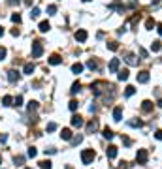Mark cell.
<instances>
[{
	"label": "cell",
	"instance_id": "1",
	"mask_svg": "<svg viewBox=\"0 0 162 169\" xmlns=\"http://www.w3.org/2000/svg\"><path fill=\"white\" fill-rule=\"evenodd\" d=\"M94 150H92V148H85V150L81 152V162H83V164H92V160H94Z\"/></svg>",
	"mask_w": 162,
	"mask_h": 169
},
{
	"label": "cell",
	"instance_id": "2",
	"mask_svg": "<svg viewBox=\"0 0 162 169\" xmlns=\"http://www.w3.org/2000/svg\"><path fill=\"white\" fill-rule=\"evenodd\" d=\"M147 160H149V154H147L145 148H140V150L136 152V162H138L140 165H145V164H147Z\"/></svg>",
	"mask_w": 162,
	"mask_h": 169
},
{
	"label": "cell",
	"instance_id": "3",
	"mask_svg": "<svg viewBox=\"0 0 162 169\" xmlns=\"http://www.w3.org/2000/svg\"><path fill=\"white\" fill-rule=\"evenodd\" d=\"M42 55H44V47H42V41H34V43H32V57L38 58V57H42Z\"/></svg>",
	"mask_w": 162,
	"mask_h": 169
},
{
	"label": "cell",
	"instance_id": "4",
	"mask_svg": "<svg viewBox=\"0 0 162 169\" xmlns=\"http://www.w3.org/2000/svg\"><path fill=\"white\" fill-rule=\"evenodd\" d=\"M87 38H89V34H87V30H83V28L76 32V40L79 41V43H83V41H87Z\"/></svg>",
	"mask_w": 162,
	"mask_h": 169
},
{
	"label": "cell",
	"instance_id": "5",
	"mask_svg": "<svg viewBox=\"0 0 162 169\" xmlns=\"http://www.w3.org/2000/svg\"><path fill=\"white\" fill-rule=\"evenodd\" d=\"M106 156H108L109 160H113V158H117V147H113V145H109V147L106 148Z\"/></svg>",
	"mask_w": 162,
	"mask_h": 169
},
{
	"label": "cell",
	"instance_id": "6",
	"mask_svg": "<svg viewBox=\"0 0 162 169\" xmlns=\"http://www.w3.org/2000/svg\"><path fill=\"white\" fill-rule=\"evenodd\" d=\"M8 81L9 83H17L19 81V71L17 70H9L8 71Z\"/></svg>",
	"mask_w": 162,
	"mask_h": 169
},
{
	"label": "cell",
	"instance_id": "7",
	"mask_svg": "<svg viewBox=\"0 0 162 169\" xmlns=\"http://www.w3.org/2000/svg\"><path fill=\"white\" fill-rule=\"evenodd\" d=\"M96 130H98V120L96 118H92L90 122H87V132H89V134H92V132H96Z\"/></svg>",
	"mask_w": 162,
	"mask_h": 169
},
{
	"label": "cell",
	"instance_id": "8",
	"mask_svg": "<svg viewBox=\"0 0 162 169\" xmlns=\"http://www.w3.org/2000/svg\"><path fill=\"white\" fill-rule=\"evenodd\" d=\"M83 124H85V122H83V118H81L79 115H74L72 116V126H74V128H81Z\"/></svg>",
	"mask_w": 162,
	"mask_h": 169
},
{
	"label": "cell",
	"instance_id": "9",
	"mask_svg": "<svg viewBox=\"0 0 162 169\" xmlns=\"http://www.w3.org/2000/svg\"><path fill=\"white\" fill-rule=\"evenodd\" d=\"M119 66H121V60H119V58H113L111 62H109V71H113V73L119 71Z\"/></svg>",
	"mask_w": 162,
	"mask_h": 169
},
{
	"label": "cell",
	"instance_id": "10",
	"mask_svg": "<svg viewBox=\"0 0 162 169\" xmlns=\"http://www.w3.org/2000/svg\"><path fill=\"white\" fill-rule=\"evenodd\" d=\"M113 120H115V122L123 120V107H115V109H113Z\"/></svg>",
	"mask_w": 162,
	"mask_h": 169
},
{
	"label": "cell",
	"instance_id": "11",
	"mask_svg": "<svg viewBox=\"0 0 162 169\" xmlns=\"http://www.w3.org/2000/svg\"><path fill=\"white\" fill-rule=\"evenodd\" d=\"M141 111H143V113H151V111H153V102L145 100V102L141 103Z\"/></svg>",
	"mask_w": 162,
	"mask_h": 169
},
{
	"label": "cell",
	"instance_id": "12",
	"mask_svg": "<svg viewBox=\"0 0 162 169\" xmlns=\"http://www.w3.org/2000/svg\"><path fill=\"white\" fill-rule=\"evenodd\" d=\"M60 62H62L60 55H57V53H55V55H51V57H49V64H53V66H57V64H60Z\"/></svg>",
	"mask_w": 162,
	"mask_h": 169
},
{
	"label": "cell",
	"instance_id": "13",
	"mask_svg": "<svg viewBox=\"0 0 162 169\" xmlns=\"http://www.w3.org/2000/svg\"><path fill=\"white\" fill-rule=\"evenodd\" d=\"M60 137L66 139V141H70V139H72V130H70V128H62V132H60Z\"/></svg>",
	"mask_w": 162,
	"mask_h": 169
},
{
	"label": "cell",
	"instance_id": "14",
	"mask_svg": "<svg viewBox=\"0 0 162 169\" xmlns=\"http://www.w3.org/2000/svg\"><path fill=\"white\" fill-rule=\"evenodd\" d=\"M149 81V71H140L138 73V83H147Z\"/></svg>",
	"mask_w": 162,
	"mask_h": 169
},
{
	"label": "cell",
	"instance_id": "15",
	"mask_svg": "<svg viewBox=\"0 0 162 169\" xmlns=\"http://www.w3.org/2000/svg\"><path fill=\"white\" fill-rule=\"evenodd\" d=\"M125 60H126L128 64H130V66H136V64H138V58H136L132 53H128V55H126V58H125Z\"/></svg>",
	"mask_w": 162,
	"mask_h": 169
},
{
	"label": "cell",
	"instance_id": "16",
	"mask_svg": "<svg viewBox=\"0 0 162 169\" xmlns=\"http://www.w3.org/2000/svg\"><path fill=\"white\" fill-rule=\"evenodd\" d=\"M23 71H25L27 75H32V71H34V64H32V62H27V64H25V68H23Z\"/></svg>",
	"mask_w": 162,
	"mask_h": 169
},
{
	"label": "cell",
	"instance_id": "17",
	"mask_svg": "<svg viewBox=\"0 0 162 169\" xmlns=\"http://www.w3.org/2000/svg\"><path fill=\"white\" fill-rule=\"evenodd\" d=\"M128 73H130V71H128V70H121V71H119V73H117L119 81H126V79H128Z\"/></svg>",
	"mask_w": 162,
	"mask_h": 169
},
{
	"label": "cell",
	"instance_id": "18",
	"mask_svg": "<svg viewBox=\"0 0 162 169\" xmlns=\"http://www.w3.org/2000/svg\"><path fill=\"white\" fill-rule=\"evenodd\" d=\"M2 105H13V98H11V96H4V98H2Z\"/></svg>",
	"mask_w": 162,
	"mask_h": 169
},
{
	"label": "cell",
	"instance_id": "19",
	"mask_svg": "<svg viewBox=\"0 0 162 169\" xmlns=\"http://www.w3.org/2000/svg\"><path fill=\"white\" fill-rule=\"evenodd\" d=\"M134 94H136L134 86H126V88H125V96H126V98H130V96H134Z\"/></svg>",
	"mask_w": 162,
	"mask_h": 169
},
{
	"label": "cell",
	"instance_id": "20",
	"mask_svg": "<svg viewBox=\"0 0 162 169\" xmlns=\"http://www.w3.org/2000/svg\"><path fill=\"white\" fill-rule=\"evenodd\" d=\"M40 13H42L40 8H32L30 9V19H38V17H40Z\"/></svg>",
	"mask_w": 162,
	"mask_h": 169
},
{
	"label": "cell",
	"instance_id": "21",
	"mask_svg": "<svg viewBox=\"0 0 162 169\" xmlns=\"http://www.w3.org/2000/svg\"><path fill=\"white\" fill-rule=\"evenodd\" d=\"M49 28H51V25H49L47 21H42V23H40V32H47Z\"/></svg>",
	"mask_w": 162,
	"mask_h": 169
},
{
	"label": "cell",
	"instance_id": "22",
	"mask_svg": "<svg viewBox=\"0 0 162 169\" xmlns=\"http://www.w3.org/2000/svg\"><path fill=\"white\" fill-rule=\"evenodd\" d=\"M145 27H147V30H153V28L157 27V23H155V19H147V21H145Z\"/></svg>",
	"mask_w": 162,
	"mask_h": 169
},
{
	"label": "cell",
	"instance_id": "23",
	"mask_svg": "<svg viewBox=\"0 0 162 169\" xmlns=\"http://www.w3.org/2000/svg\"><path fill=\"white\" fill-rule=\"evenodd\" d=\"M72 71H74V73H81V71H83V64L76 62V64L72 66Z\"/></svg>",
	"mask_w": 162,
	"mask_h": 169
},
{
	"label": "cell",
	"instance_id": "24",
	"mask_svg": "<svg viewBox=\"0 0 162 169\" xmlns=\"http://www.w3.org/2000/svg\"><path fill=\"white\" fill-rule=\"evenodd\" d=\"M102 135H104V137H106V139H113V132H111V130H109V128H104Z\"/></svg>",
	"mask_w": 162,
	"mask_h": 169
},
{
	"label": "cell",
	"instance_id": "25",
	"mask_svg": "<svg viewBox=\"0 0 162 169\" xmlns=\"http://www.w3.org/2000/svg\"><path fill=\"white\" fill-rule=\"evenodd\" d=\"M40 167H42V169H51L53 165H51L49 160H42V162H40Z\"/></svg>",
	"mask_w": 162,
	"mask_h": 169
},
{
	"label": "cell",
	"instance_id": "26",
	"mask_svg": "<svg viewBox=\"0 0 162 169\" xmlns=\"http://www.w3.org/2000/svg\"><path fill=\"white\" fill-rule=\"evenodd\" d=\"M151 49L157 53V51H160V49H162V43H160V41H153V43H151Z\"/></svg>",
	"mask_w": 162,
	"mask_h": 169
},
{
	"label": "cell",
	"instance_id": "27",
	"mask_svg": "<svg viewBox=\"0 0 162 169\" xmlns=\"http://www.w3.org/2000/svg\"><path fill=\"white\" fill-rule=\"evenodd\" d=\"M128 124H130L132 128H141V126H143V122H141V120H130Z\"/></svg>",
	"mask_w": 162,
	"mask_h": 169
},
{
	"label": "cell",
	"instance_id": "28",
	"mask_svg": "<svg viewBox=\"0 0 162 169\" xmlns=\"http://www.w3.org/2000/svg\"><path fill=\"white\" fill-rule=\"evenodd\" d=\"M68 107H70V111H76L77 107H79V103H77V100H72V102L68 103Z\"/></svg>",
	"mask_w": 162,
	"mask_h": 169
},
{
	"label": "cell",
	"instance_id": "29",
	"mask_svg": "<svg viewBox=\"0 0 162 169\" xmlns=\"http://www.w3.org/2000/svg\"><path fill=\"white\" fill-rule=\"evenodd\" d=\"M108 49H109V51H117V49H119L117 41H109V43H108Z\"/></svg>",
	"mask_w": 162,
	"mask_h": 169
},
{
	"label": "cell",
	"instance_id": "30",
	"mask_svg": "<svg viewBox=\"0 0 162 169\" xmlns=\"http://www.w3.org/2000/svg\"><path fill=\"white\" fill-rule=\"evenodd\" d=\"M47 13H49V15H55V13H57V6H55V4L47 6Z\"/></svg>",
	"mask_w": 162,
	"mask_h": 169
},
{
	"label": "cell",
	"instance_id": "31",
	"mask_svg": "<svg viewBox=\"0 0 162 169\" xmlns=\"http://www.w3.org/2000/svg\"><path fill=\"white\" fill-rule=\"evenodd\" d=\"M13 162H15V165H23L25 164V158H23V156H15Z\"/></svg>",
	"mask_w": 162,
	"mask_h": 169
},
{
	"label": "cell",
	"instance_id": "32",
	"mask_svg": "<svg viewBox=\"0 0 162 169\" xmlns=\"http://www.w3.org/2000/svg\"><path fill=\"white\" fill-rule=\"evenodd\" d=\"M38 109V102H28V111H36Z\"/></svg>",
	"mask_w": 162,
	"mask_h": 169
},
{
	"label": "cell",
	"instance_id": "33",
	"mask_svg": "<svg viewBox=\"0 0 162 169\" xmlns=\"http://www.w3.org/2000/svg\"><path fill=\"white\" fill-rule=\"evenodd\" d=\"M87 68H89V70H96V68H98V66H96V62H94V60H92V58H90L89 62H87Z\"/></svg>",
	"mask_w": 162,
	"mask_h": 169
},
{
	"label": "cell",
	"instance_id": "34",
	"mask_svg": "<svg viewBox=\"0 0 162 169\" xmlns=\"http://www.w3.org/2000/svg\"><path fill=\"white\" fill-rule=\"evenodd\" d=\"M27 154H28V158H34V156L38 154V150H36L34 147H30V148H28V152H27Z\"/></svg>",
	"mask_w": 162,
	"mask_h": 169
},
{
	"label": "cell",
	"instance_id": "35",
	"mask_svg": "<svg viewBox=\"0 0 162 169\" xmlns=\"http://www.w3.org/2000/svg\"><path fill=\"white\" fill-rule=\"evenodd\" d=\"M79 88H81V84H79V81H77V83H74V84H72V94L79 92Z\"/></svg>",
	"mask_w": 162,
	"mask_h": 169
},
{
	"label": "cell",
	"instance_id": "36",
	"mask_svg": "<svg viewBox=\"0 0 162 169\" xmlns=\"http://www.w3.org/2000/svg\"><path fill=\"white\" fill-rule=\"evenodd\" d=\"M81 141H83V135H76V137H72V143H74V145H79Z\"/></svg>",
	"mask_w": 162,
	"mask_h": 169
},
{
	"label": "cell",
	"instance_id": "37",
	"mask_svg": "<svg viewBox=\"0 0 162 169\" xmlns=\"http://www.w3.org/2000/svg\"><path fill=\"white\" fill-rule=\"evenodd\" d=\"M11 21L19 25V23H21V15H19V13H13V15H11Z\"/></svg>",
	"mask_w": 162,
	"mask_h": 169
},
{
	"label": "cell",
	"instance_id": "38",
	"mask_svg": "<svg viewBox=\"0 0 162 169\" xmlns=\"http://www.w3.org/2000/svg\"><path fill=\"white\" fill-rule=\"evenodd\" d=\"M13 102H15V103H13V105H17V107H21V105H23V96H17V98H15V100H13Z\"/></svg>",
	"mask_w": 162,
	"mask_h": 169
},
{
	"label": "cell",
	"instance_id": "39",
	"mask_svg": "<svg viewBox=\"0 0 162 169\" xmlns=\"http://www.w3.org/2000/svg\"><path fill=\"white\" fill-rule=\"evenodd\" d=\"M55 130H57V124H55V122H49V124H47V132H55Z\"/></svg>",
	"mask_w": 162,
	"mask_h": 169
},
{
	"label": "cell",
	"instance_id": "40",
	"mask_svg": "<svg viewBox=\"0 0 162 169\" xmlns=\"http://www.w3.org/2000/svg\"><path fill=\"white\" fill-rule=\"evenodd\" d=\"M6 55H8V51H6L4 47H0V60H4V58H6Z\"/></svg>",
	"mask_w": 162,
	"mask_h": 169
},
{
	"label": "cell",
	"instance_id": "41",
	"mask_svg": "<svg viewBox=\"0 0 162 169\" xmlns=\"http://www.w3.org/2000/svg\"><path fill=\"white\" fill-rule=\"evenodd\" d=\"M45 154H55V152H57V148H53V147H49V148H45Z\"/></svg>",
	"mask_w": 162,
	"mask_h": 169
},
{
	"label": "cell",
	"instance_id": "42",
	"mask_svg": "<svg viewBox=\"0 0 162 169\" xmlns=\"http://www.w3.org/2000/svg\"><path fill=\"white\" fill-rule=\"evenodd\" d=\"M155 137H157L158 141H162V130H157V134H155Z\"/></svg>",
	"mask_w": 162,
	"mask_h": 169
},
{
	"label": "cell",
	"instance_id": "43",
	"mask_svg": "<svg viewBox=\"0 0 162 169\" xmlns=\"http://www.w3.org/2000/svg\"><path fill=\"white\" fill-rule=\"evenodd\" d=\"M123 143H125L126 147H128V145H130V139H128V137H123Z\"/></svg>",
	"mask_w": 162,
	"mask_h": 169
},
{
	"label": "cell",
	"instance_id": "44",
	"mask_svg": "<svg viewBox=\"0 0 162 169\" xmlns=\"http://www.w3.org/2000/svg\"><path fill=\"white\" fill-rule=\"evenodd\" d=\"M8 141V135H0V143H6Z\"/></svg>",
	"mask_w": 162,
	"mask_h": 169
},
{
	"label": "cell",
	"instance_id": "45",
	"mask_svg": "<svg viewBox=\"0 0 162 169\" xmlns=\"http://www.w3.org/2000/svg\"><path fill=\"white\" fill-rule=\"evenodd\" d=\"M96 109H98L96 105H90V107H89V111H90V113H96Z\"/></svg>",
	"mask_w": 162,
	"mask_h": 169
},
{
	"label": "cell",
	"instance_id": "46",
	"mask_svg": "<svg viewBox=\"0 0 162 169\" xmlns=\"http://www.w3.org/2000/svg\"><path fill=\"white\" fill-rule=\"evenodd\" d=\"M157 30H158V34L162 36V23H160V25H157Z\"/></svg>",
	"mask_w": 162,
	"mask_h": 169
},
{
	"label": "cell",
	"instance_id": "47",
	"mask_svg": "<svg viewBox=\"0 0 162 169\" xmlns=\"http://www.w3.org/2000/svg\"><path fill=\"white\" fill-rule=\"evenodd\" d=\"M9 4L13 6V4H19V0H9Z\"/></svg>",
	"mask_w": 162,
	"mask_h": 169
},
{
	"label": "cell",
	"instance_id": "48",
	"mask_svg": "<svg viewBox=\"0 0 162 169\" xmlns=\"http://www.w3.org/2000/svg\"><path fill=\"white\" fill-rule=\"evenodd\" d=\"M0 36H4V28L2 27H0Z\"/></svg>",
	"mask_w": 162,
	"mask_h": 169
},
{
	"label": "cell",
	"instance_id": "49",
	"mask_svg": "<svg viewBox=\"0 0 162 169\" xmlns=\"http://www.w3.org/2000/svg\"><path fill=\"white\" fill-rule=\"evenodd\" d=\"M25 169H32V167H25Z\"/></svg>",
	"mask_w": 162,
	"mask_h": 169
},
{
	"label": "cell",
	"instance_id": "50",
	"mask_svg": "<svg viewBox=\"0 0 162 169\" xmlns=\"http://www.w3.org/2000/svg\"><path fill=\"white\" fill-rule=\"evenodd\" d=\"M0 162H2V156H0Z\"/></svg>",
	"mask_w": 162,
	"mask_h": 169
},
{
	"label": "cell",
	"instance_id": "51",
	"mask_svg": "<svg viewBox=\"0 0 162 169\" xmlns=\"http://www.w3.org/2000/svg\"><path fill=\"white\" fill-rule=\"evenodd\" d=\"M85 2H90V0H85Z\"/></svg>",
	"mask_w": 162,
	"mask_h": 169
},
{
	"label": "cell",
	"instance_id": "52",
	"mask_svg": "<svg viewBox=\"0 0 162 169\" xmlns=\"http://www.w3.org/2000/svg\"><path fill=\"white\" fill-rule=\"evenodd\" d=\"M66 169H72V167H66Z\"/></svg>",
	"mask_w": 162,
	"mask_h": 169
}]
</instances>
